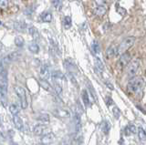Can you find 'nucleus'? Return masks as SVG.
<instances>
[{"instance_id":"nucleus-38","label":"nucleus","mask_w":146,"mask_h":145,"mask_svg":"<svg viewBox=\"0 0 146 145\" xmlns=\"http://www.w3.org/2000/svg\"><path fill=\"white\" fill-rule=\"evenodd\" d=\"M128 127H129V129H130L131 132L132 134L137 133V129H136L135 125H133V124H129V125H128Z\"/></svg>"},{"instance_id":"nucleus-15","label":"nucleus","mask_w":146,"mask_h":145,"mask_svg":"<svg viewBox=\"0 0 146 145\" xmlns=\"http://www.w3.org/2000/svg\"><path fill=\"white\" fill-rule=\"evenodd\" d=\"M116 52H117V48L115 46H111L108 48L106 50V58H111L114 56H116Z\"/></svg>"},{"instance_id":"nucleus-33","label":"nucleus","mask_w":146,"mask_h":145,"mask_svg":"<svg viewBox=\"0 0 146 145\" xmlns=\"http://www.w3.org/2000/svg\"><path fill=\"white\" fill-rule=\"evenodd\" d=\"M52 4L53 6L57 8L58 10H60L62 7V2L61 0H52Z\"/></svg>"},{"instance_id":"nucleus-35","label":"nucleus","mask_w":146,"mask_h":145,"mask_svg":"<svg viewBox=\"0 0 146 145\" xmlns=\"http://www.w3.org/2000/svg\"><path fill=\"white\" fill-rule=\"evenodd\" d=\"M55 90H56L57 94H61L62 93V87L58 82H55Z\"/></svg>"},{"instance_id":"nucleus-28","label":"nucleus","mask_w":146,"mask_h":145,"mask_svg":"<svg viewBox=\"0 0 146 145\" xmlns=\"http://www.w3.org/2000/svg\"><path fill=\"white\" fill-rule=\"evenodd\" d=\"M9 111H10L11 114L14 116V115H17L18 113H19V108H18L16 104H11L10 106H9Z\"/></svg>"},{"instance_id":"nucleus-10","label":"nucleus","mask_w":146,"mask_h":145,"mask_svg":"<svg viewBox=\"0 0 146 145\" xmlns=\"http://www.w3.org/2000/svg\"><path fill=\"white\" fill-rule=\"evenodd\" d=\"M51 76L49 72V68L47 64H44L41 66L40 68V77L41 79H48L49 77Z\"/></svg>"},{"instance_id":"nucleus-46","label":"nucleus","mask_w":146,"mask_h":145,"mask_svg":"<svg viewBox=\"0 0 146 145\" xmlns=\"http://www.w3.org/2000/svg\"><path fill=\"white\" fill-rule=\"evenodd\" d=\"M0 25H1V21H0Z\"/></svg>"},{"instance_id":"nucleus-18","label":"nucleus","mask_w":146,"mask_h":145,"mask_svg":"<svg viewBox=\"0 0 146 145\" xmlns=\"http://www.w3.org/2000/svg\"><path fill=\"white\" fill-rule=\"evenodd\" d=\"M39 84H40L41 87H42V89H46V90H47V91H51V90H52L51 85H50V84L48 82L47 79H40V81H39Z\"/></svg>"},{"instance_id":"nucleus-41","label":"nucleus","mask_w":146,"mask_h":145,"mask_svg":"<svg viewBox=\"0 0 146 145\" xmlns=\"http://www.w3.org/2000/svg\"><path fill=\"white\" fill-rule=\"evenodd\" d=\"M106 104H107V106L112 105V104H113V101L111 99V97H107V99H106Z\"/></svg>"},{"instance_id":"nucleus-3","label":"nucleus","mask_w":146,"mask_h":145,"mask_svg":"<svg viewBox=\"0 0 146 145\" xmlns=\"http://www.w3.org/2000/svg\"><path fill=\"white\" fill-rule=\"evenodd\" d=\"M14 89H15V91L17 95V97L20 99L21 108L25 110V109L27 108V95H26L25 89L22 87H20V86H15Z\"/></svg>"},{"instance_id":"nucleus-45","label":"nucleus","mask_w":146,"mask_h":145,"mask_svg":"<svg viewBox=\"0 0 146 145\" xmlns=\"http://www.w3.org/2000/svg\"><path fill=\"white\" fill-rule=\"evenodd\" d=\"M2 125V121H1V118H0V126Z\"/></svg>"},{"instance_id":"nucleus-8","label":"nucleus","mask_w":146,"mask_h":145,"mask_svg":"<svg viewBox=\"0 0 146 145\" xmlns=\"http://www.w3.org/2000/svg\"><path fill=\"white\" fill-rule=\"evenodd\" d=\"M55 140V135L52 132H48L41 137L40 142L43 144H50Z\"/></svg>"},{"instance_id":"nucleus-22","label":"nucleus","mask_w":146,"mask_h":145,"mask_svg":"<svg viewBox=\"0 0 146 145\" xmlns=\"http://www.w3.org/2000/svg\"><path fill=\"white\" fill-rule=\"evenodd\" d=\"M35 119L36 121H40L42 122H48L49 121V115L46 114V113H42V114H39L36 116Z\"/></svg>"},{"instance_id":"nucleus-1","label":"nucleus","mask_w":146,"mask_h":145,"mask_svg":"<svg viewBox=\"0 0 146 145\" xmlns=\"http://www.w3.org/2000/svg\"><path fill=\"white\" fill-rule=\"evenodd\" d=\"M144 84L145 81L143 78H141V77H132L131 79H130V81L128 82L127 89L131 93L134 94L137 98L141 99V95H143Z\"/></svg>"},{"instance_id":"nucleus-31","label":"nucleus","mask_w":146,"mask_h":145,"mask_svg":"<svg viewBox=\"0 0 146 145\" xmlns=\"http://www.w3.org/2000/svg\"><path fill=\"white\" fill-rule=\"evenodd\" d=\"M88 89H89V90H90V94H91V97H92L95 101L97 99V95H96V92H95V90H94V88L92 87V85H91L90 82H88Z\"/></svg>"},{"instance_id":"nucleus-2","label":"nucleus","mask_w":146,"mask_h":145,"mask_svg":"<svg viewBox=\"0 0 146 145\" xmlns=\"http://www.w3.org/2000/svg\"><path fill=\"white\" fill-rule=\"evenodd\" d=\"M134 42H135L134 37H128L125 39H123L122 42L119 45V47L117 48L116 55H121L122 53L126 52L131 47H132V45L134 44Z\"/></svg>"},{"instance_id":"nucleus-34","label":"nucleus","mask_w":146,"mask_h":145,"mask_svg":"<svg viewBox=\"0 0 146 145\" xmlns=\"http://www.w3.org/2000/svg\"><path fill=\"white\" fill-rule=\"evenodd\" d=\"M112 113H113V115H114V117L116 118V119H119V118H120V116H121V111H120V109H119L118 107H116V106L112 109Z\"/></svg>"},{"instance_id":"nucleus-9","label":"nucleus","mask_w":146,"mask_h":145,"mask_svg":"<svg viewBox=\"0 0 146 145\" xmlns=\"http://www.w3.org/2000/svg\"><path fill=\"white\" fill-rule=\"evenodd\" d=\"M131 61V56L129 53H122L121 56L120 58V60H119V65L121 68H123L128 65V63Z\"/></svg>"},{"instance_id":"nucleus-7","label":"nucleus","mask_w":146,"mask_h":145,"mask_svg":"<svg viewBox=\"0 0 146 145\" xmlns=\"http://www.w3.org/2000/svg\"><path fill=\"white\" fill-rule=\"evenodd\" d=\"M33 132L36 136H42V135H44L46 133L49 132V131H48V127L46 126V125H43V124L36 125L34 128V130H33Z\"/></svg>"},{"instance_id":"nucleus-26","label":"nucleus","mask_w":146,"mask_h":145,"mask_svg":"<svg viewBox=\"0 0 146 145\" xmlns=\"http://www.w3.org/2000/svg\"><path fill=\"white\" fill-rule=\"evenodd\" d=\"M14 42H15V45L17 47L22 48L23 46H24V44H25V40L22 37H20V36H17V37L15 38V41H14Z\"/></svg>"},{"instance_id":"nucleus-11","label":"nucleus","mask_w":146,"mask_h":145,"mask_svg":"<svg viewBox=\"0 0 146 145\" xmlns=\"http://www.w3.org/2000/svg\"><path fill=\"white\" fill-rule=\"evenodd\" d=\"M64 66L66 67V69L68 70V72H70V73H74V72H77V68L75 66V64L73 63V61L70 60V58H68V60H65L64 62Z\"/></svg>"},{"instance_id":"nucleus-17","label":"nucleus","mask_w":146,"mask_h":145,"mask_svg":"<svg viewBox=\"0 0 146 145\" xmlns=\"http://www.w3.org/2000/svg\"><path fill=\"white\" fill-rule=\"evenodd\" d=\"M40 19L43 22L49 23V22L52 20V14L50 12H43L42 14L40 15Z\"/></svg>"},{"instance_id":"nucleus-5","label":"nucleus","mask_w":146,"mask_h":145,"mask_svg":"<svg viewBox=\"0 0 146 145\" xmlns=\"http://www.w3.org/2000/svg\"><path fill=\"white\" fill-rule=\"evenodd\" d=\"M20 57H21V54H19L17 51H15V52H11V53L7 54L2 60L5 65H7V64H10V63L13 61L17 60Z\"/></svg>"},{"instance_id":"nucleus-43","label":"nucleus","mask_w":146,"mask_h":145,"mask_svg":"<svg viewBox=\"0 0 146 145\" xmlns=\"http://www.w3.org/2000/svg\"><path fill=\"white\" fill-rule=\"evenodd\" d=\"M106 85L108 86V87L110 88V89H111V90H113L114 89H113V86L111 85V84H110L109 82H106Z\"/></svg>"},{"instance_id":"nucleus-19","label":"nucleus","mask_w":146,"mask_h":145,"mask_svg":"<svg viewBox=\"0 0 146 145\" xmlns=\"http://www.w3.org/2000/svg\"><path fill=\"white\" fill-rule=\"evenodd\" d=\"M29 32L31 35V37L33 38L34 39H36V40L39 39V37H40L39 33H38V31L36 30V28H35V26H30V28H29Z\"/></svg>"},{"instance_id":"nucleus-6","label":"nucleus","mask_w":146,"mask_h":145,"mask_svg":"<svg viewBox=\"0 0 146 145\" xmlns=\"http://www.w3.org/2000/svg\"><path fill=\"white\" fill-rule=\"evenodd\" d=\"M52 113L54 114V116L59 118V119H67V118L70 117V112H68V111L63 110V109H59V108L53 110Z\"/></svg>"},{"instance_id":"nucleus-30","label":"nucleus","mask_w":146,"mask_h":145,"mask_svg":"<svg viewBox=\"0 0 146 145\" xmlns=\"http://www.w3.org/2000/svg\"><path fill=\"white\" fill-rule=\"evenodd\" d=\"M26 28H27V25L24 22H17V23H15V28L17 31H24Z\"/></svg>"},{"instance_id":"nucleus-37","label":"nucleus","mask_w":146,"mask_h":145,"mask_svg":"<svg viewBox=\"0 0 146 145\" xmlns=\"http://www.w3.org/2000/svg\"><path fill=\"white\" fill-rule=\"evenodd\" d=\"M5 65L4 63H3V60H0V75H2L4 72H6L7 70H6V69H5Z\"/></svg>"},{"instance_id":"nucleus-39","label":"nucleus","mask_w":146,"mask_h":145,"mask_svg":"<svg viewBox=\"0 0 146 145\" xmlns=\"http://www.w3.org/2000/svg\"><path fill=\"white\" fill-rule=\"evenodd\" d=\"M95 3L97 4V6H104L106 5L107 0H95Z\"/></svg>"},{"instance_id":"nucleus-14","label":"nucleus","mask_w":146,"mask_h":145,"mask_svg":"<svg viewBox=\"0 0 146 145\" xmlns=\"http://www.w3.org/2000/svg\"><path fill=\"white\" fill-rule=\"evenodd\" d=\"M13 122L15 124V127L17 130H22L23 127H24V124H23V121L20 117H18L17 115H14L13 117Z\"/></svg>"},{"instance_id":"nucleus-25","label":"nucleus","mask_w":146,"mask_h":145,"mask_svg":"<svg viewBox=\"0 0 146 145\" xmlns=\"http://www.w3.org/2000/svg\"><path fill=\"white\" fill-rule=\"evenodd\" d=\"M71 23H72V20H71V17L70 16H66L65 17H64V21H63L64 28L68 29L71 26Z\"/></svg>"},{"instance_id":"nucleus-24","label":"nucleus","mask_w":146,"mask_h":145,"mask_svg":"<svg viewBox=\"0 0 146 145\" xmlns=\"http://www.w3.org/2000/svg\"><path fill=\"white\" fill-rule=\"evenodd\" d=\"M110 129H111V125L108 121H104L102 123V130L104 134H108L109 131H110Z\"/></svg>"},{"instance_id":"nucleus-20","label":"nucleus","mask_w":146,"mask_h":145,"mask_svg":"<svg viewBox=\"0 0 146 145\" xmlns=\"http://www.w3.org/2000/svg\"><path fill=\"white\" fill-rule=\"evenodd\" d=\"M52 79L55 81H58L59 79H64V74H62L61 71H53L51 74Z\"/></svg>"},{"instance_id":"nucleus-32","label":"nucleus","mask_w":146,"mask_h":145,"mask_svg":"<svg viewBox=\"0 0 146 145\" xmlns=\"http://www.w3.org/2000/svg\"><path fill=\"white\" fill-rule=\"evenodd\" d=\"M116 11L120 14L121 16H124L125 14H126V9L125 8H123V7H121L119 4H116Z\"/></svg>"},{"instance_id":"nucleus-16","label":"nucleus","mask_w":146,"mask_h":145,"mask_svg":"<svg viewBox=\"0 0 146 145\" xmlns=\"http://www.w3.org/2000/svg\"><path fill=\"white\" fill-rule=\"evenodd\" d=\"M81 98H82V101H83V103L86 107H89L90 105V98H89V93L87 91L86 89L82 90L81 92Z\"/></svg>"},{"instance_id":"nucleus-42","label":"nucleus","mask_w":146,"mask_h":145,"mask_svg":"<svg viewBox=\"0 0 146 145\" xmlns=\"http://www.w3.org/2000/svg\"><path fill=\"white\" fill-rule=\"evenodd\" d=\"M124 134L126 135V136H129V135H131V130H130V129H129V127H126V128L124 129Z\"/></svg>"},{"instance_id":"nucleus-13","label":"nucleus","mask_w":146,"mask_h":145,"mask_svg":"<svg viewBox=\"0 0 146 145\" xmlns=\"http://www.w3.org/2000/svg\"><path fill=\"white\" fill-rule=\"evenodd\" d=\"M74 123H75L76 132L80 133V129H81V121H80V114L79 112H76L74 115Z\"/></svg>"},{"instance_id":"nucleus-4","label":"nucleus","mask_w":146,"mask_h":145,"mask_svg":"<svg viewBox=\"0 0 146 145\" xmlns=\"http://www.w3.org/2000/svg\"><path fill=\"white\" fill-rule=\"evenodd\" d=\"M140 67V62L138 60H134L132 61H130L127 65V74L130 78L134 77L135 74L137 73V71L139 70Z\"/></svg>"},{"instance_id":"nucleus-21","label":"nucleus","mask_w":146,"mask_h":145,"mask_svg":"<svg viewBox=\"0 0 146 145\" xmlns=\"http://www.w3.org/2000/svg\"><path fill=\"white\" fill-rule=\"evenodd\" d=\"M29 49L30 52L34 53V54H38L39 52V47H38V45L36 44V43H35V42L29 44Z\"/></svg>"},{"instance_id":"nucleus-23","label":"nucleus","mask_w":146,"mask_h":145,"mask_svg":"<svg viewBox=\"0 0 146 145\" xmlns=\"http://www.w3.org/2000/svg\"><path fill=\"white\" fill-rule=\"evenodd\" d=\"M137 133H138V137L141 142H146V132L143 128H139Z\"/></svg>"},{"instance_id":"nucleus-36","label":"nucleus","mask_w":146,"mask_h":145,"mask_svg":"<svg viewBox=\"0 0 146 145\" xmlns=\"http://www.w3.org/2000/svg\"><path fill=\"white\" fill-rule=\"evenodd\" d=\"M8 7V0H0V8L6 9Z\"/></svg>"},{"instance_id":"nucleus-29","label":"nucleus","mask_w":146,"mask_h":145,"mask_svg":"<svg viewBox=\"0 0 146 145\" xmlns=\"http://www.w3.org/2000/svg\"><path fill=\"white\" fill-rule=\"evenodd\" d=\"M95 66H96V69L99 70L100 71H103L104 70V65H103V63L102 62V60H100L99 58H96Z\"/></svg>"},{"instance_id":"nucleus-47","label":"nucleus","mask_w":146,"mask_h":145,"mask_svg":"<svg viewBox=\"0 0 146 145\" xmlns=\"http://www.w3.org/2000/svg\"><path fill=\"white\" fill-rule=\"evenodd\" d=\"M70 1H72V0H70Z\"/></svg>"},{"instance_id":"nucleus-44","label":"nucleus","mask_w":146,"mask_h":145,"mask_svg":"<svg viewBox=\"0 0 146 145\" xmlns=\"http://www.w3.org/2000/svg\"><path fill=\"white\" fill-rule=\"evenodd\" d=\"M0 94L2 95V89H1V87H0Z\"/></svg>"},{"instance_id":"nucleus-12","label":"nucleus","mask_w":146,"mask_h":145,"mask_svg":"<svg viewBox=\"0 0 146 145\" xmlns=\"http://www.w3.org/2000/svg\"><path fill=\"white\" fill-rule=\"evenodd\" d=\"M106 12H107V7L105 5L104 6H98L97 7H95L94 10H93V13L98 17L104 16L105 14H106Z\"/></svg>"},{"instance_id":"nucleus-40","label":"nucleus","mask_w":146,"mask_h":145,"mask_svg":"<svg viewBox=\"0 0 146 145\" xmlns=\"http://www.w3.org/2000/svg\"><path fill=\"white\" fill-rule=\"evenodd\" d=\"M68 78H70V79L72 81V83L74 84L75 86H77V82H76V79L74 78V76H73V74L72 73H70V72H68Z\"/></svg>"},{"instance_id":"nucleus-27","label":"nucleus","mask_w":146,"mask_h":145,"mask_svg":"<svg viewBox=\"0 0 146 145\" xmlns=\"http://www.w3.org/2000/svg\"><path fill=\"white\" fill-rule=\"evenodd\" d=\"M91 49H92V51L95 54H99L100 52V47L98 41L94 40V41L92 42V44H91Z\"/></svg>"}]
</instances>
